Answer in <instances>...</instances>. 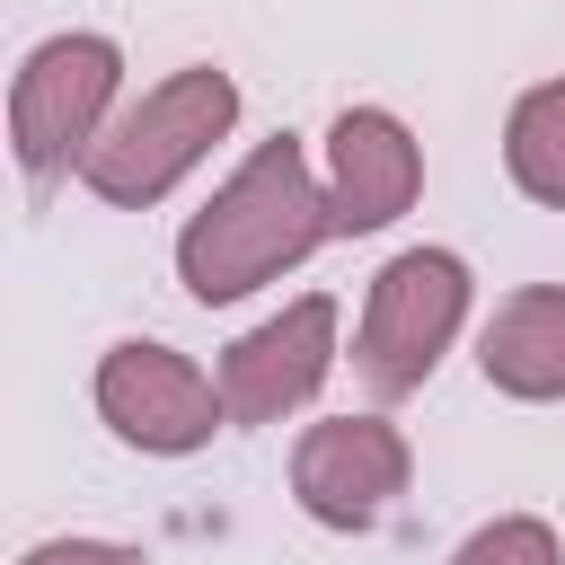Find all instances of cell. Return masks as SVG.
<instances>
[{
  "label": "cell",
  "instance_id": "cell-1",
  "mask_svg": "<svg viewBox=\"0 0 565 565\" xmlns=\"http://www.w3.org/2000/svg\"><path fill=\"white\" fill-rule=\"evenodd\" d=\"M318 238H335V212H327V185L309 177L300 141L274 132L238 159V177L185 221L177 238V274L203 309L221 300H247L256 282H274L282 265H300Z\"/></svg>",
  "mask_w": 565,
  "mask_h": 565
},
{
  "label": "cell",
  "instance_id": "cell-2",
  "mask_svg": "<svg viewBox=\"0 0 565 565\" xmlns=\"http://www.w3.org/2000/svg\"><path fill=\"white\" fill-rule=\"evenodd\" d=\"M230 124H238V79L212 71V62H194V71H177V79H159L141 106H124V115L97 132V150H88L79 177H88V194L141 212V203H159Z\"/></svg>",
  "mask_w": 565,
  "mask_h": 565
},
{
  "label": "cell",
  "instance_id": "cell-3",
  "mask_svg": "<svg viewBox=\"0 0 565 565\" xmlns=\"http://www.w3.org/2000/svg\"><path fill=\"white\" fill-rule=\"evenodd\" d=\"M468 318V265L450 247H406L371 274V309L353 335V371L371 397H415L433 380V362L450 353Z\"/></svg>",
  "mask_w": 565,
  "mask_h": 565
},
{
  "label": "cell",
  "instance_id": "cell-4",
  "mask_svg": "<svg viewBox=\"0 0 565 565\" xmlns=\"http://www.w3.org/2000/svg\"><path fill=\"white\" fill-rule=\"evenodd\" d=\"M115 79H124V53L106 35H53L18 62L9 141H18V168L35 185H53L62 168H88L97 132H106V106H115Z\"/></svg>",
  "mask_w": 565,
  "mask_h": 565
},
{
  "label": "cell",
  "instance_id": "cell-5",
  "mask_svg": "<svg viewBox=\"0 0 565 565\" xmlns=\"http://www.w3.org/2000/svg\"><path fill=\"white\" fill-rule=\"evenodd\" d=\"M97 415L115 424V441L159 450V459L203 450V441L230 424L221 380H203L185 353H168V344H150V335H132V344H115V353L97 362Z\"/></svg>",
  "mask_w": 565,
  "mask_h": 565
},
{
  "label": "cell",
  "instance_id": "cell-6",
  "mask_svg": "<svg viewBox=\"0 0 565 565\" xmlns=\"http://www.w3.org/2000/svg\"><path fill=\"white\" fill-rule=\"evenodd\" d=\"M406 468L415 459H406V433L397 424H380V415H327L291 450V494L327 530H371L406 494Z\"/></svg>",
  "mask_w": 565,
  "mask_h": 565
},
{
  "label": "cell",
  "instance_id": "cell-7",
  "mask_svg": "<svg viewBox=\"0 0 565 565\" xmlns=\"http://www.w3.org/2000/svg\"><path fill=\"white\" fill-rule=\"evenodd\" d=\"M327 371H335V300L309 291L221 353V406H230V424H274V415L309 406Z\"/></svg>",
  "mask_w": 565,
  "mask_h": 565
},
{
  "label": "cell",
  "instance_id": "cell-8",
  "mask_svg": "<svg viewBox=\"0 0 565 565\" xmlns=\"http://www.w3.org/2000/svg\"><path fill=\"white\" fill-rule=\"evenodd\" d=\"M424 185V150L415 132L388 115V106H344L335 132H327V212L344 238L362 230H388Z\"/></svg>",
  "mask_w": 565,
  "mask_h": 565
},
{
  "label": "cell",
  "instance_id": "cell-9",
  "mask_svg": "<svg viewBox=\"0 0 565 565\" xmlns=\"http://www.w3.org/2000/svg\"><path fill=\"white\" fill-rule=\"evenodd\" d=\"M477 371H486L503 397H530V406L565 397V291H556V282L512 291V300L486 318V335H477Z\"/></svg>",
  "mask_w": 565,
  "mask_h": 565
},
{
  "label": "cell",
  "instance_id": "cell-10",
  "mask_svg": "<svg viewBox=\"0 0 565 565\" xmlns=\"http://www.w3.org/2000/svg\"><path fill=\"white\" fill-rule=\"evenodd\" d=\"M503 168L530 203H556L565 212V79H539L521 88L512 124H503Z\"/></svg>",
  "mask_w": 565,
  "mask_h": 565
},
{
  "label": "cell",
  "instance_id": "cell-11",
  "mask_svg": "<svg viewBox=\"0 0 565 565\" xmlns=\"http://www.w3.org/2000/svg\"><path fill=\"white\" fill-rule=\"evenodd\" d=\"M450 565H565V556H556V530H547V521H530V512H503V521L468 530Z\"/></svg>",
  "mask_w": 565,
  "mask_h": 565
},
{
  "label": "cell",
  "instance_id": "cell-12",
  "mask_svg": "<svg viewBox=\"0 0 565 565\" xmlns=\"http://www.w3.org/2000/svg\"><path fill=\"white\" fill-rule=\"evenodd\" d=\"M18 565H141V547H115V539H44Z\"/></svg>",
  "mask_w": 565,
  "mask_h": 565
}]
</instances>
